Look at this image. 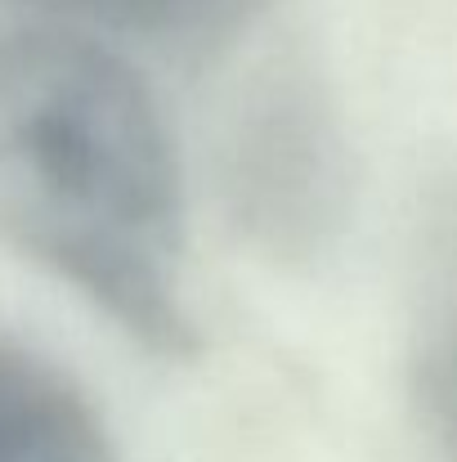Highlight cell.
Returning a JSON list of instances; mask_svg holds the SVG:
<instances>
[{
    "mask_svg": "<svg viewBox=\"0 0 457 462\" xmlns=\"http://www.w3.org/2000/svg\"><path fill=\"white\" fill-rule=\"evenodd\" d=\"M0 247L184 359V180L140 68L68 23L0 32Z\"/></svg>",
    "mask_w": 457,
    "mask_h": 462,
    "instance_id": "cell-1",
    "label": "cell"
},
{
    "mask_svg": "<svg viewBox=\"0 0 457 462\" xmlns=\"http://www.w3.org/2000/svg\"><path fill=\"white\" fill-rule=\"evenodd\" d=\"M220 189L233 225L279 261H309L345 225L350 149L323 81L301 63H274L238 99Z\"/></svg>",
    "mask_w": 457,
    "mask_h": 462,
    "instance_id": "cell-2",
    "label": "cell"
},
{
    "mask_svg": "<svg viewBox=\"0 0 457 462\" xmlns=\"http://www.w3.org/2000/svg\"><path fill=\"white\" fill-rule=\"evenodd\" d=\"M0 462H117L90 395L45 355L0 337Z\"/></svg>",
    "mask_w": 457,
    "mask_h": 462,
    "instance_id": "cell-3",
    "label": "cell"
},
{
    "mask_svg": "<svg viewBox=\"0 0 457 462\" xmlns=\"http://www.w3.org/2000/svg\"><path fill=\"white\" fill-rule=\"evenodd\" d=\"M417 270L413 391L435 454L457 462V184L426 216Z\"/></svg>",
    "mask_w": 457,
    "mask_h": 462,
    "instance_id": "cell-4",
    "label": "cell"
},
{
    "mask_svg": "<svg viewBox=\"0 0 457 462\" xmlns=\"http://www.w3.org/2000/svg\"><path fill=\"white\" fill-rule=\"evenodd\" d=\"M50 23L95 36H140L175 54H211L279 0H23Z\"/></svg>",
    "mask_w": 457,
    "mask_h": 462,
    "instance_id": "cell-5",
    "label": "cell"
}]
</instances>
